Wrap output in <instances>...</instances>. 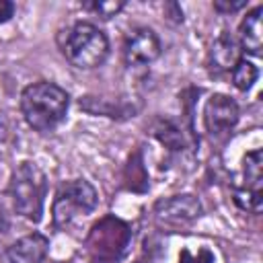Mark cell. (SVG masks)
I'll return each instance as SVG.
<instances>
[{
	"mask_svg": "<svg viewBox=\"0 0 263 263\" xmlns=\"http://www.w3.org/2000/svg\"><path fill=\"white\" fill-rule=\"evenodd\" d=\"M25 121L37 132L53 129L68 111V92L53 82H35L21 95Z\"/></svg>",
	"mask_w": 263,
	"mask_h": 263,
	"instance_id": "cell-1",
	"label": "cell"
},
{
	"mask_svg": "<svg viewBox=\"0 0 263 263\" xmlns=\"http://www.w3.org/2000/svg\"><path fill=\"white\" fill-rule=\"evenodd\" d=\"M45 193H47V179L35 162L25 160L12 171L10 197H12L14 210L23 218H27L31 222L41 220Z\"/></svg>",
	"mask_w": 263,
	"mask_h": 263,
	"instance_id": "cell-2",
	"label": "cell"
},
{
	"mask_svg": "<svg viewBox=\"0 0 263 263\" xmlns=\"http://www.w3.org/2000/svg\"><path fill=\"white\" fill-rule=\"evenodd\" d=\"M62 51L72 66L90 70L105 62L109 53V41L105 33L95 25L76 23L72 29H68L66 39L62 43Z\"/></svg>",
	"mask_w": 263,
	"mask_h": 263,
	"instance_id": "cell-3",
	"label": "cell"
},
{
	"mask_svg": "<svg viewBox=\"0 0 263 263\" xmlns=\"http://www.w3.org/2000/svg\"><path fill=\"white\" fill-rule=\"evenodd\" d=\"M129 242V226L115 216H105L90 228L84 247L92 263H117L125 255Z\"/></svg>",
	"mask_w": 263,
	"mask_h": 263,
	"instance_id": "cell-4",
	"label": "cell"
},
{
	"mask_svg": "<svg viewBox=\"0 0 263 263\" xmlns=\"http://www.w3.org/2000/svg\"><path fill=\"white\" fill-rule=\"evenodd\" d=\"M99 203L97 191L88 181L82 179H74V181H66L64 185H60L55 199H53V224L58 228H68L72 226L76 220L88 216Z\"/></svg>",
	"mask_w": 263,
	"mask_h": 263,
	"instance_id": "cell-5",
	"label": "cell"
},
{
	"mask_svg": "<svg viewBox=\"0 0 263 263\" xmlns=\"http://www.w3.org/2000/svg\"><path fill=\"white\" fill-rule=\"evenodd\" d=\"M154 214L160 224L179 228V226L191 224L195 218H199L201 203L193 195H175V197L158 201L154 205Z\"/></svg>",
	"mask_w": 263,
	"mask_h": 263,
	"instance_id": "cell-6",
	"label": "cell"
},
{
	"mask_svg": "<svg viewBox=\"0 0 263 263\" xmlns=\"http://www.w3.org/2000/svg\"><path fill=\"white\" fill-rule=\"evenodd\" d=\"M160 55V41L148 27L129 31L123 43V58L127 66H148Z\"/></svg>",
	"mask_w": 263,
	"mask_h": 263,
	"instance_id": "cell-7",
	"label": "cell"
},
{
	"mask_svg": "<svg viewBox=\"0 0 263 263\" xmlns=\"http://www.w3.org/2000/svg\"><path fill=\"white\" fill-rule=\"evenodd\" d=\"M203 121L212 136H224L238 121V107L226 95H212L203 109Z\"/></svg>",
	"mask_w": 263,
	"mask_h": 263,
	"instance_id": "cell-8",
	"label": "cell"
},
{
	"mask_svg": "<svg viewBox=\"0 0 263 263\" xmlns=\"http://www.w3.org/2000/svg\"><path fill=\"white\" fill-rule=\"evenodd\" d=\"M47 249H49V240L43 234L33 232L18 238L8 249V261L10 263H43L47 257Z\"/></svg>",
	"mask_w": 263,
	"mask_h": 263,
	"instance_id": "cell-9",
	"label": "cell"
},
{
	"mask_svg": "<svg viewBox=\"0 0 263 263\" xmlns=\"http://www.w3.org/2000/svg\"><path fill=\"white\" fill-rule=\"evenodd\" d=\"M240 62V49L238 43L230 37V35H220L212 49H210V64L214 70H222V72H232V68Z\"/></svg>",
	"mask_w": 263,
	"mask_h": 263,
	"instance_id": "cell-10",
	"label": "cell"
},
{
	"mask_svg": "<svg viewBox=\"0 0 263 263\" xmlns=\"http://www.w3.org/2000/svg\"><path fill=\"white\" fill-rule=\"evenodd\" d=\"M261 12L263 8L261 6H255L240 23V29H238V35H240V43L242 47L253 53V55H259L261 53V45H263V35H261Z\"/></svg>",
	"mask_w": 263,
	"mask_h": 263,
	"instance_id": "cell-11",
	"label": "cell"
},
{
	"mask_svg": "<svg viewBox=\"0 0 263 263\" xmlns=\"http://www.w3.org/2000/svg\"><path fill=\"white\" fill-rule=\"evenodd\" d=\"M234 201L238 208L259 214L261 212V187H236L234 189Z\"/></svg>",
	"mask_w": 263,
	"mask_h": 263,
	"instance_id": "cell-12",
	"label": "cell"
},
{
	"mask_svg": "<svg viewBox=\"0 0 263 263\" xmlns=\"http://www.w3.org/2000/svg\"><path fill=\"white\" fill-rule=\"evenodd\" d=\"M257 76H259V72H257L255 64H251V62H247L242 58L232 68V82H234V86L238 90H249L253 86V82L257 80Z\"/></svg>",
	"mask_w": 263,
	"mask_h": 263,
	"instance_id": "cell-13",
	"label": "cell"
},
{
	"mask_svg": "<svg viewBox=\"0 0 263 263\" xmlns=\"http://www.w3.org/2000/svg\"><path fill=\"white\" fill-rule=\"evenodd\" d=\"M88 8H92L103 18H111L123 8V2H95V4H88Z\"/></svg>",
	"mask_w": 263,
	"mask_h": 263,
	"instance_id": "cell-14",
	"label": "cell"
},
{
	"mask_svg": "<svg viewBox=\"0 0 263 263\" xmlns=\"http://www.w3.org/2000/svg\"><path fill=\"white\" fill-rule=\"evenodd\" d=\"M181 263H212V255L208 251H199L197 255H191L187 249L181 253Z\"/></svg>",
	"mask_w": 263,
	"mask_h": 263,
	"instance_id": "cell-15",
	"label": "cell"
},
{
	"mask_svg": "<svg viewBox=\"0 0 263 263\" xmlns=\"http://www.w3.org/2000/svg\"><path fill=\"white\" fill-rule=\"evenodd\" d=\"M245 6V0H238V2H224V0H218L214 2V8L218 12H234V10H240Z\"/></svg>",
	"mask_w": 263,
	"mask_h": 263,
	"instance_id": "cell-16",
	"label": "cell"
},
{
	"mask_svg": "<svg viewBox=\"0 0 263 263\" xmlns=\"http://www.w3.org/2000/svg\"><path fill=\"white\" fill-rule=\"evenodd\" d=\"M14 12V4L12 2H6V0H0V23L8 21Z\"/></svg>",
	"mask_w": 263,
	"mask_h": 263,
	"instance_id": "cell-17",
	"label": "cell"
}]
</instances>
